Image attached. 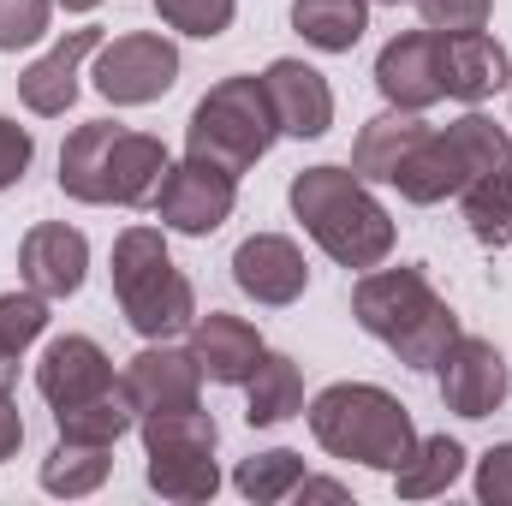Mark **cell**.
<instances>
[{"mask_svg":"<svg viewBox=\"0 0 512 506\" xmlns=\"http://www.w3.org/2000/svg\"><path fill=\"white\" fill-rule=\"evenodd\" d=\"M292 215L304 221V233L316 239V251L340 268H376L393 256V215L382 209V197L370 191V179H358L352 167H304L286 185Z\"/></svg>","mask_w":512,"mask_h":506,"instance_id":"cell-1","label":"cell"},{"mask_svg":"<svg viewBox=\"0 0 512 506\" xmlns=\"http://www.w3.org/2000/svg\"><path fill=\"white\" fill-rule=\"evenodd\" d=\"M310 435L328 459H352V465H370V471H399L417 447V423L411 411L376 387V381H334L310 399Z\"/></svg>","mask_w":512,"mask_h":506,"instance_id":"cell-2","label":"cell"},{"mask_svg":"<svg viewBox=\"0 0 512 506\" xmlns=\"http://www.w3.org/2000/svg\"><path fill=\"white\" fill-rule=\"evenodd\" d=\"M114 298L143 340H173L197 322V292L173 262L161 227H126L114 239Z\"/></svg>","mask_w":512,"mask_h":506,"instance_id":"cell-3","label":"cell"},{"mask_svg":"<svg viewBox=\"0 0 512 506\" xmlns=\"http://www.w3.org/2000/svg\"><path fill=\"white\" fill-rule=\"evenodd\" d=\"M274 108H268V90L256 72H233L221 84H209V96L191 108L185 120V155L209 161V167H227L233 179L251 173L256 161L274 149Z\"/></svg>","mask_w":512,"mask_h":506,"instance_id":"cell-4","label":"cell"},{"mask_svg":"<svg viewBox=\"0 0 512 506\" xmlns=\"http://www.w3.org/2000/svg\"><path fill=\"white\" fill-rule=\"evenodd\" d=\"M96 90L114 108H149L179 84V48L161 30H126L96 48Z\"/></svg>","mask_w":512,"mask_h":506,"instance_id":"cell-5","label":"cell"},{"mask_svg":"<svg viewBox=\"0 0 512 506\" xmlns=\"http://www.w3.org/2000/svg\"><path fill=\"white\" fill-rule=\"evenodd\" d=\"M149 209L161 215L167 233L209 239V233H221V227L233 221V209H239V179H233L227 167H209V161L185 155V161L167 167V179H161V191H155Z\"/></svg>","mask_w":512,"mask_h":506,"instance_id":"cell-6","label":"cell"},{"mask_svg":"<svg viewBox=\"0 0 512 506\" xmlns=\"http://www.w3.org/2000/svg\"><path fill=\"white\" fill-rule=\"evenodd\" d=\"M441 304V292L429 286V274L417 262H399V268H364V280L352 286V316L370 340L393 346L399 334H411L429 310Z\"/></svg>","mask_w":512,"mask_h":506,"instance_id":"cell-7","label":"cell"},{"mask_svg":"<svg viewBox=\"0 0 512 506\" xmlns=\"http://www.w3.org/2000/svg\"><path fill=\"white\" fill-rule=\"evenodd\" d=\"M435 387H441V405H447L453 417L477 423V417H495V411L507 405L512 364L501 358V346H495V340L459 334V340L441 352V364H435Z\"/></svg>","mask_w":512,"mask_h":506,"instance_id":"cell-8","label":"cell"},{"mask_svg":"<svg viewBox=\"0 0 512 506\" xmlns=\"http://www.w3.org/2000/svg\"><path fill=\"white\" fill-rule=\"evenodd\" d=\"M376 90L387 96V108L429 114L447 96V84H441V30H399L376 54Z\"/></svg>","mask_w":512,"mask_h":506,"instance_id":"cell-9","label":"cell"},{"mask_svg":"<svg viewBox=\"0 0 512 506\" xmlns=\"http://www.w3.org/2000/svg\"><path fill=\"white\" fill-rule=\"evenodd\" d=\"M96 48H102V30L96 24H78L60 42H48V54H36L18 72V102L36 120H60L78 102V78H84V60H96Z\"/></svg>","mask_w":512,"mask_h":506,"instance_id":"cell-10","label":"cell"},{"mask_svg":"<svg viewBox=\"0 0 512 506\" xmlns=\"http://www.w3.org/2000/svg\"><path fill=\"white\" fill-rule=\"evenodd\" d=\"M131 411L149 417V411H173V405H197L203 399V370L191 358V346H173V340H149L126 370H120Z\"/></svg>","mask_w":512,"mask_h":506,"instance_id":"cell-11","label":"cell"},{"mask_svg":"<svg viewBox=\"0 0 512 506\" xmlns=\"http://www.w3.org/2000/svg\"><path fill=\"white\" fill-rule=\"evenodd\" d=\"M233 280H239L245 298L268 304V310H286L310 292V262L286 233H251L233 251Z\"/></svg>","mask_w":512,"mask_h":506,"instance_id":"cell-12","label":"cell"},{"mask_svg":"<svg viewBox=\"0 0 512 506\" xmlns=\"http://www.w3.org/2000/svg\"><path fill=\"white\" fill-rule=\"evenodd\" d=\"M84 274H90V239L78 227L42 221V227L24 233V245H18V280L30 292H42L48 304H60V298H72L84 286Z\"/></svg>","mask_w":512,"mask_h":506,"instance_id":"cell-13","label":"cell"},{"mask_svg":"<svg viewBox=\"0 0 512 506\" xmlns=\"http://www.w3.org/2000/svg\"><path fill=\"white\" fill-rule=\"evenodd\" d=\"M262 90H268V108H274L280 137H298V143L328 137V126H334V90H328V78L316 66H304V60H268L262 66Z\"/></svg>","mask_w":512,"mask_h":506,"instance_id":"cell-14","label":"cell"},{"mask_svg":"<svg viewBox=\"0 0 512 506\" xmlns=\"http://www.w3.org/2000/svg\"><path fill=\"white\" fill-rule=\"evenodd\" d=\"M108 387H120L114 358H108L90 334H60V340H48V352H42V364H36V393H42L54 411L84 405V399H96V393H108Z\"/></svg>","mask_w":512,"mask_h":506,"instance_id":"cell-15","label":"cell"},{"mask_svg":"<svg viewBox=\"0 0 512 506\" xmlns=\"http://www.w3.org/2000/svg\"><path fill=\"white\" fill-rule=\"evenodd\" d=\"M185 346H191V358H197L203 381H215V387H245V376L256 370V358L268 352L262 334H256L245 316H233V310H209V316H197V322L185 328Z\"/></svg>","mask_w":512,"mask_h":506,"instance_id":"cell-16","label":"cell"},{"mask_svg":"<svg viewBox=\"0 0 512 506\" xmlns=\"http://www.w3.org/2000/svg\"><path fill=\"white\" fill-rule=\"evenodd\" d=\"M441 84H447L453 102L477 108V102H489L495 90H512V54L489 36V30L441 36Z\"/></svg>","mask_w":512,"mask_h":506,"instance_id":"cell-17","label":"cell"},{"mask_svg":"<svg viewBox=\"0 0 512 506\" xmlns=\"http://www.w3.org/2000/svg\"><path fill=\"white\" fill-rule=\"evenodd\" d=\"M465 185H471L465 155L453 149V137H447V131H435V126L411 143V155H405V161H399V173H393V191H399L405 203H417V209H435V203L459 197Z\"/></svg>","mask_w":512,"mask_h":506,"instance_id":"cell-18","label":"cell"},{"mask_svg":"<svg viewBox=\"0 0 512 506\" xmlns=\"http://www.w3.org/2000/svg\"><path fill=\"white\" fill-rule=\"evenodd\" d=\"M120 131L126 126H114V120H90L60 143V191L72 203H90V209L108 203V161H114Z\"/></svg>","mask_w":512,"mask_h":506,"instance_id":"cell-19","label":"cell"},{"mask_svg":"<svg viewBox=\"0 0 512 506\" xmlns=\"http://www.w3.org/2000/svg\"><path fill=\"white\" fill-rule=\"evenodd\" d=\"M167 167H173V155H167L161 137H149V131H120L114 161H108V203H120V209H149L155 191H161V179H167Z\"/></svg>","mask_w":512,"mask_h":506,"instance_id":"cell-20","label":"cell"},{"mask_svg":"<svg viewBox=\"0 0 512 506\" xmlns=\"http://www.w3.org/2000/svg\"><path fill=\"white\" fill-rule=\"evenodd\" d=\"M423 131H429V120H423V114H405V108H387L376 120H364L358 143H352V173L370 179V185H393L399 161L411 155V143H417Z\"/></svg>","mask_w":512,"mask_h":506,"instance_id":"cell-21","label":"cell"},{"mask_svg":"<svg viewBox=\"0 0 512 506\" xmlns=\"http://www.w3.org/2000/svg\"><path fill=\"white\" fill-rule=\"evenodd\" d=\"M304 411V376L286 352H262L245 376V423L251 429H280Z\"/></svg>","mask_w":512,"mask_h":506,"instance_id":"cell-22","label":"cell"},{"mask_svg":"<svg viewBox=\"0 0 512 506\" xmlns=\"http://www.w3.org/2000/svg\"><path fill=\"white\" fill-rule=\"evenodd\" d=\"M108 471H114V447L60 435V441L48 447V459H42L36 477H42L48 495H60V501H84V495H96V489L108 483Z\"/></svg>","mask_w":512,"mask_h":506,"instance_id":"cell-23","label":"cell"},{"mask_svg":"<svg viewBox=\"0 0 512 506\" xmlns=\"http://www.w3.org/2000/svg\"><path fill=\"white\" fill-rule=\"evenodd\" d=\"M292 30L316 54H352L370 30V0H292Z\"/></svg>","mask_w":512,"mask_h":506,"instance_id":"cell-24","label":"cell"},{"mask_svg":"<svg viewBox=\"0 0 512 506\" xmlns=\"http://www.w3.org/2000/svg\"><path fill=\"white\" fill-rule=\"evenodd\" d=\"M459 477H465V447L453 435H417L411 459L393 471V489H399V501H435Z\"/></svg>","mask_w":512,"mask_h":506,"instance_id":"cell-25","label":"cell"},{"mask_svg":"<svg viewBox=\"0 0 512 506\" xmlns=\"http://www.w3.org/2000/svg\"><path fill=\"white\" fill-rule=\"evenodd\" d=\"M137 435H143V453H215L221 447V423L203 411V399L137 417Z\"/></svg>","mask_w":512,"mask_h":506,"instance_id":"cell-26","label":"cell"},{"mask_svg":"<svg viewBox=\"0 0 512 506\" xmlns=\"http://www.w3.org/2000/svg\"><path fill=\"white\" fill-rule=\"evenodd\" d=\"M143 477L161 501H179V506H197V501H215L221 489V465L215 453H143Z\"/></svg>","mask_w":512,"mask_h":506,"instance_id":"cell-27","label":"cell"},{"mask_svg":"<svg viewBox=\"0 0 512 506\" xmlns=\"http://www.w3.org/2000/svg\"><path fill=\"white\" fill-rule=\"evenodd\" d=\"M465 203V227L483 251H507L512 245V173H489V179H471L459 191Z\"/></svg>","mask_w":512,"mask_h":506,"instance_id":"cell-28","label":"cell"},{"mask_svg":"<svg viewBox=\"0 0 512 506\" xmlns=\"http://www.w3.org/2000/svg\"><path fill=\"white\" fill-rule=\"evenodd\" d=\"M453 149L465 155V167H471V179H489V173H512V126L501 120H489L483 108H465L453 126Z\"/></svg>","mask_w":512,"mask_h":506,"instance_id":"cell-29","label":"cell"},{"mask_svg":"<svg viewBox=\"0 0 512 506\" xmlns=\"http://www.w3.org/2000/svg\"><path fill=\"white\" fill-rule=\"evenodd\" d=\"M54 429L72 435V441H102V447H114L126 429H137V411H131L126 387H108V393H96V399H84V405L54 411Z\"/></svg>","mask_w":512,"mask_h":506,"instance_id":"cell-30","label":"cell"},{"mask_svg":"<svg viewBox=\"0 0 512 506\" xmlns=\"http://www.w3.org/2000/svg\"><path fill=\"white\" fill-rule=\"evenodd\" d=\"M304 483V453H292V447H268V453H251V459H239V471H233V489L256 506H274V501H292V489Z\"/></svg>","mask_w":512,"mask_h":506,"instance_id":"cell-31","label":"cell"},{"mask_svg":"<svg viewBox=\"0 0 512 506\" xmlns=\"http://www.w3.org/2000/svg\"><path fill=\"white\" fill-rule=\"evenodd\" d=\"M459 334H465V328H459V310H453V304L441 298V304H435V310H429V316H423V322H417L411 334H399V340H393L387 352H393V358H399L405 370H435V364H441V352H447V346H453Z\"/></svg>","mask_w":512,"mask_h":506,"instance_id":"cell-32","label":"cell"},{"mask_svg":"<svg viewBox=\"0 0 512 506\" xmlns=\"http://www.w3.org/2000/svg\"><path fill=\"white\" fill-rule=\"evenodd\" d=\"M155 12H161V24H167V30L197 36V42H215V36H227V30H233L239 0H155Z\"/></svg>","mask_w":512,"mask_h":506,"instance_id":"cell-33","label":"cell"},{"mask_svg":"<svg viewBox=\"0 0 512 506\" xmlns=\"http://www.w3.org/2000/svg\"><path fill=\"white\" fill-rule=\"evenodd\" d=\"M42 328H48V298L42 292H0V346H12L18 358L42 340Z\"/></svg>","mask_w":512,"mask_h":506,"instance_id":"cell-34","label":"cell"},{"mask_svg":"<svg viewBox=\"0 0 512 506\" xmlns=\"http://www.w3.org/2000/svg\"><path fill=\"white\" fill-rule=\"evenodd\" d=\"M54 24V0H0V54L42 42Z\"/></svg>","mask_w":512,"mask_h":506,"instance_id":"cell-35","label":"cell"},{"mask_svg":"<svg viewBox=\"0 0 512 506\" xmlns=\"http://www.w3.org/2000/svg\"><path fill=\"white\" fill-rule=\"evenodd\" d=\"M423 30H441V36H459V30H483L495 0H411Z\"/></svg>","mask_w":512,"mask_h":506,"instance_id":"cell-36","label":"cell"},{"mask_svg":"<svg viewBox=\"0 0 512 506\" xmlns=\"http://www.w3.org/2000/svg\"><path fill=\"white\" fill-rule=\"evenodd\" d=\"M477 501L483 506H512V441H495L483 459H477Z\"/></svg>","mask_w":512,"mask_h":506,"instance_id":"cell-37","label":"cell"},{"mask_svg":"<svg viewBox=\"0 0 512 506\" xmlns=\"http://www.w3.org/2000/svg\"><path fill=\"white\" fill-rule=\"evenodd\" d=\"M30 161H36V137H30V126H18V120L0 114V191H12V185L30 173Z\"/></svg>","mask_w":512,"mask_h":506,"instance_id":"cell-38","label":"cell"},{"mask_svg":"<svg viewBox=\"0 0 512 506\" xmlns=\"http://www.w3.org/2000/svg\"><path fill=\"white\" fill-rule=\"evenodd\" d=\"M18 447H24V417H18V399H12V387H0V465H6Z\"/></svg>","mask_w":512,"mask_h":506,"instance_id":"cell-39","label":"cell"},{"mask_svg":"<svg viewBox=\"0 0 512 506\" xmlns=\"http://www.w3.org/2000/svg\"><path fill=\"white\" fill-rule=\"evenodd\" d=\"M292 501H352V495H346V483H334V477H310V471H304V483L292 489Z\"/></svg>","mask_w":512,"mask_h":506,"instance_id":"cell-40","label":"cell"},{"mask_svg":"<svg viewBox=\"0 0 512 506\" xmlns=\"http://www.w3.org/2000/svg\"><path fill=\"white\" fill-rule=\"evenodd\" d=\"M12 381H18V352L0 346V387H12Z\"/></svg>","mask_w":512,"mask_h":506,"instance_id":"cell-41","label":"cell"},{"mask_svg":"<svg viewBox=\"0 0 512 506\" xmlns=\"http://www.w3.org/2000/svg\"><path fill=\"white\" fill-rule=\"evenodd\" d=\"M54 6H66V12H96L102 0H54Z\"/></svg>","mask_w":512,"mask_h":506,"instance_id":"cell-42","label":"cell"},{"mask_svg":"<svg viewBox=\"0 0 512 506\" xmlns=\"http://www.w3.org/2000/svg\"><path fill=\"white\" fill-rule=\"evenodd\" d=\"M370 6H399V0H370Z\"/></svg>","mask_w":512,"mask_h":506,"instance_id":"cell-43","label":"cell"},{"mask_svg":"<svg viewBox=\"0 0 512 506\" xmlns=\"http://www.w3.org/2000/svg\"><path fill=\"white\" fill-rule=\"evenodd\" d=\"M507 126H512V120H507Z\"/></svg>","mask_w":512,"mask_h":506,"instance_id":"cell-44","label":"cell"}]
</instances>
